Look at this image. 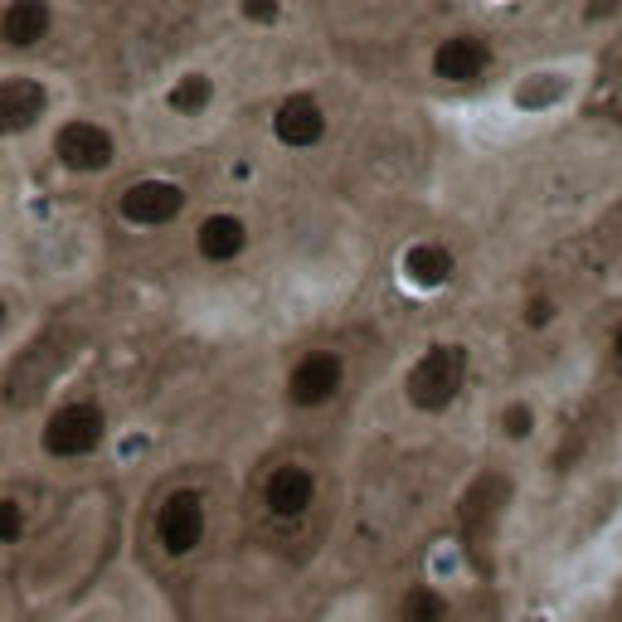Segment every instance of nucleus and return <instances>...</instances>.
<instances>
[{"label": "nucleus", "mask_w": 622, "mask_h": 622, "mask_svg": "<svg viewBox=\"0 0 622 622\" xmlns=\"http://www.w3.org/2000/svg\"><path fill=\"white\" fill-rule=\"evenodd\" d=\"M117 438L112 409L98 389H69L39 414L35 423V457L49 467H78L98 462Z\"/></svg>", "instance_id": "obj_1"}, {"label": "nucleus", "mask_w": 622, "mask_h": 622, "mask_svg": "<svg viewBox=\"0 0 622 622\" xmlns=\"http://www.w3.org/2000/svg\"><path fill=\"white\" fill-rule=\"evenodd\" d=\"M44 161L54 166L64 180H78V185H98V180H112L127 161V142H122L117 122L98 117V112H59L49 122V132L39 137Z\"/></svg>", "instance_id": "obj_2"}, {"label": "nucleus", "mask_w": 622, "mask_h": 622, "mask_svg": "<svg viewBox=\"0 0 622 622\" xmlns=\"http://www.w3.org/2000/svg\"><path fill=\"white\" fill-rule=\"evenodd\" d=\"M108 214L127 234H171L185 229L190 214H195V190L176 171H142L112 190Z\"/></svg>", "instance_id": "obj_3"}, {"label": "nucleus", "mask_w": 622, "mask_h": 622, "mask_svg": "<svg viewBox=\"0 0 622 622\" xmlns=\"http://www.w3.org/2000/svg\"><path fill=\"white\" fill-rule=\"evenodd\" d=\"M210 535H214V501L205 486L180 482L156 496L151 516H146V545H151V554H161L166 564H185L210 545Z\"/></svg>", "instance_id": "obj_4"}, {"label": "nucleus", "mask_w": 622, "mask_h": 622, "mask_svg": "<svg viewBox=\"0 0 622 622\" xmlns=\"http://www.w3.org/2000/svg\"><path fill=\"white\" fill-rule=\"evenodd\" d=\"M467 375H472L467 346H457V341H433V346H423V350H418V355L409 360V370H404V380H399V394H404V404H409L414 414L443 418L452 404L462 399V389H467Z\"/></svg>", "instance_id": "obj_5"}, {"label": "nucleus", "mask_w": 622, "mask_h": 622, "mask_svg": "<svg viewBox=\"0 0 622 622\" xmlns=\"http://www.w3.org/2000/svg\"><path fill=\"white\" fill-rule=\"evenodd\" d=\"M59 117V83L39 69H0V151L39 142Z\"/></svg>", "instance_id": "obj_6"}, {"label": "nucleus", "mask_w": 622, "mask_h": 622, "mask_svg": "<svg viewBox=\"0 0 622 622\" xmlns=\"http://www.w3.org/2000/svg\"><path fill=\"white\" fill-rule=\"evenodd\" d=\"M350 384V355L341 346H307L287 360L282 370V404L287 414H326L331 404H341Z\"/></svg>", "instance_id": "obj_7"}, {"label": "nucleus", "mask_w": 622, "mask_h": 622, "mask_svg": "<svg viewBox=\"0 0 622 622\" xmlns=\"http://www.w3.org/2000/svg\"><path fill=\"white\" fill-rule=\"evenodd\" d=\"M258 516L278 530H297L321 506V472L312 457H278L258 477Z\"/></svg>", "instance_id": "obj_8"}, {"label": "nucleus", "mask_w": 622, "mask_h": 622, "mask_svg": "<svg viewBox=\"0 0 622 622\" xmlns=\"http://www.w3.org/2000/svg\"><path fill=\"white\" fill-rule=\"evenodd\" d=\"M185 239H190V258H195L200 268H214V273H224V268L248 263V253H253L258 234H253V219H248V210H239V205H205V210L190 214Z\"/></svg>", "instance_id": "obj_9"}, {"label": "nucleus", "mask_w": 622, "mask_h": 622, "mask_svg": "<svg viewBox=\"0 0 622 622\" xmlns=\"http://www.w3.org/2000/svg\"><path fill=\"white\" fill-rule=\"evenodd\" d=\"M331 137V108L312 88H287L268 112V142L287 156H312Z\"/></svg>", "instance_id": "obj_10"}, {"label": "nucleus", "mask_w": 622, "mask_h": 622, "mask_svg": "<svg viewBox=\"0 0 622 622\" xmlns=\"http://www.w3.org/2000/svg\"><path fill=\"white\" fill-rule=\"evenodd\" d=\"M394 278L418 297H433L457 278V253L443 239H409L394 258Z\"/></svg>", "instance_id": "obj_11"}, {"label": "nucleus", "mask_w": 622, "mask_h": 622, "mask_svg": "<svg viewBox=\"0 0 622 622\" xmlns=\"http://www.w3.org/2000/svg\"><path fill=\"white\" fill-rule=\"evenodd\" d=\"M59 10L54 0H5L0 5V49L5 54H35L49 44Z\"/></svg>", "instance_id": "obj_12"}, {"label": "nucleus", "mask_w": 622, "mask_h": 622, "mask_svg": "<svg viewBox=\"0 0 622 622\" xmlns=\"http://www.w3.org/2000/svg\"><path fill=\"white\" fill-rule=\"evenodd\" d=\"M428 69H433V78L438 83H448V88L482 83L486 69H491V44H486L482 35H448V39L433 44Z\"/></svg>", "instance_id": "obj_13"}, {"label": "nucleus", "mask_w": 622, "mask_h": 622, "mask_svg": "<svg viewBox=\"0 0 622 622\" xmlns=\"http://www.w3.org/2000/svg\"><path fill=\"white\" fill-rule=\"evenodd\" d=\"M214 108H219V78H214L210 69L190 64V69H180V73L166 78L161 112H171L176 122H200V117H210Z\"/></svg>", "instance_id": "obj_14"}, {"label": "nucleus", "mask_w": 622, "mask_h": 622, "mask_svg": "<svg viewBox=\"0 0 622 622\" xmlns=\"http://www.w3.org/2000/svg\"><path fill=\"white\" fill-rule=\"evenodd\" d=\"M35 326V302L25 297V287L15 282H0V355H10Z\"/></svg>", "instance_id": "obj_15"}, {"label": "nucleus", "mask_w": 622, "mask_h": 622, "mask_svg": "<svg viewBox=\"0 0 622 622\" xmlns=\"http://www.w3.org/2000/svg\"><path fill=\"white\" fill-rule=\"evenodd\" d=\"M35 535V506L20 491H0V550H20Z\"/></svg>", "instance_id": "obj_16"}, {"label": "nucleus", "mask_w": 622, "mask_h": 622, "mask_svg": "<svg viewBox=\"0 0 622 622\" xmlns=\"http://www.w3.org/2000/svg\"><path fill=\"white\" fill-rule=\"evenodd\" d=\"M452 603L438 584H409L399 593V622H448Z\"/></svg>", "instance_id": "obj_17"}, {"label": "nucleus", "mask_w": 622, "mask_h": 622, "mask_svg": "<svg viewBox=\"0 0 622 622\" xmlns=\"http://www.w3.org/2000/svg\"><path fill=\"white\" fill-rule=\"evenodd\" d=\"M234 10L248 30H278L287 15V0H234Z\"/></svg>", "instance_id": "obj_18"}, {"label": "nucleus", "mask_w": 622, "mask_h": 622, "mask_svg": "<svg viewBox=\"0 0 622 622\" xmlns=\"http://www.w3.org/2000/svg\"><path fill=\"white\" fill-rule=\"evenodd\" d=\"M559 73H535V78H525V83L516 88V103L520 108H545V103H554V98H559Z\"/></svg>", "instance_id": "obj_19"}, {"label": "nucleus", "mask_w": 622, "mask_h": 622, "mask_svg": "<svg viewBox=\"0 0 622 622\" xmlns=\"http://www.w3.org/2000/svg\"><path fill=\"white\" fill-rule=\"evenodd\" d=\"M501 433L511 438V443H525L530 433H535V414H530V404H506L501 409Z\"/></svg>", "instance_id": "obj_20"}, {"label": "nucleus", "mask_w": 622, "mask_h": 622, "mask_svg": "<svg viewBox=\"0 0 622 622\" xmlns=\"http://www.w3.org/2000/svg\"><path fill=\"white\" fill-rule=\"evenodd\" d=\"M10 200H15V176H10V161H5V151H0V214L10 210Z\"/></svg>", "instance_id": "obj_21"}, {"label": "nucleus", "mask_w": 622, "mask_h": 622, "mask_svg": "<svg viewBox=\"0 0 622 622\" xmlns=\"http://www.w3.org/2000/svg\"><path fill=\"white\" fill-rule=\"evenodd\" d=\"M530 321L545 326V321H550V302H535V307H530Z\"/></svg>", "instance_id": "obj_22"}, {"label": "nucleus", "mask_w": 622, "mask_h": 622, "mask_svg": "<svg viewBox=\"0 0 622 622\" xmlns=\"http://www.w3.org/2000/svg\"><path fill=\"white\" fill-rule=\"evenodd\" d=\"M613 355H618V365H622V331L613 336Z\"/></svg>", "instance_id": "obj_23"}]
</instances>
